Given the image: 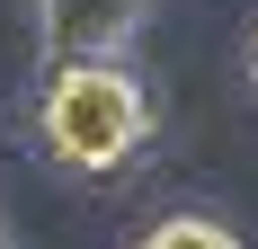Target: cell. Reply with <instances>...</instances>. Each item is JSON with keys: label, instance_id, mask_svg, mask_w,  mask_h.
<instances>
[{"label": "cell", "instance_id": "6da1fadb", "mask_svg": "<svg viewBox=\"0 0 258 249\" xmlns=\"http://www.w3.org/2000/svg\"><path fill=\"white\" fill-rule=\"evenodd\" d=\"M160 134V98L125 53H62L36 80V151L80 187L143 169V151Z\"/></svg>", "mask_w": 258, "mask_h": 249}, {"label": "cell", "instance_id": "7a4b0ae2", "mask_svg": "<svg viewBox=\"0 0 258 249\" xmlns=\"http://www.w3.org/2000/svg\"><path fill=\"white\" fill-rule=\"evenodd\" d=\"M152 0H36V36H45V63L62 53H125L134 27H143Z\"/></svg>", "mask_w": 258, "mask_h": 249}, {"label": "cell", "instance_id": "3957f363", "mask_svg": "<svg viewBox=\"0 0 258 249\" xmlns=\"http://www.w3.org/2000/svg\"><path fill=\"white\" fill-rule=\"evenodd\" d=\"M125 249H249V240H240L223 214H152Z\"/></svg>", "mask_w": 258, "mask_h": 249}, {"label": "cell", "instance_id": "277c9868", "mask_svg": "<svg viewBox=\"0 0 258 249\" xmlns=\"http://www.w3.org/2000/svg\"><path fill=\"white\" fill-rule=\"evenodd\" d=\"M240 72H249V89H258V18H249V36H240Z\"/></svg>", "mask_w": 258, "mask_h": 249}, {"label": "cell", "instance_id": "5b68a950", "mask_svg": "<svg viewBox=\"0 0 258 249\" xmlns=\"http://www.w3.org/2000/svg\"><path fill=\"white\" fill-rule=\"evenodd\" d=\"M0 249H9V223H0Z\"/></svg>", "mask_w": 258, "mask_h": 249}]
</instances>
